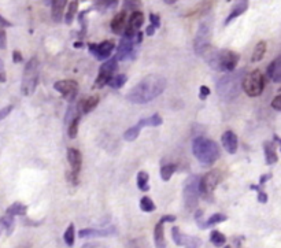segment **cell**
<instances>
[{"label":"cell","mask_w":281,"mask_h":248,"mask_svg":"<svg viewBox=\"0 0 281 248\" xmlns=\"http://www.w3.org/2000/svg\"><path fill=\"white\" fill-rule=\"evenodd\" d=\"M192 152L195 158L202 165H213L220 158V147L218 144L205 137H196L192 143Z\"/></svg>","instance_id":"4"},{"label":"cell","mask_w":281,"mask_h":248,"mask_svg":"<svg viewBox=\"0 0 281 248\" xmlns=\"http://www.w3.org/2000/svg\"><path fill=\"white\" fill-rule=\"evenodd\" d=\"M7 77H6V70H4V63L0 59V84L6 83Z\"/></svg>","instance_id":"46"},{"label":"cell","mask_w":281,"mask_h":248,"mask_svg":"<svg viewBox=\"0 0 281 248\" xmlns=\"http://www.w3.org/2000/svg\"><path fill=\"white\" fill-rule=\"evenodd\" d=\"M228 219V217L225 215V214H221V213H218V214H213L210 218L206 219V222H203L200 228L202 229H205V228H210V226H215L217 224H221V222H225Z\"/></svg>","instance_id":"28"},{"label":"cell","mask_w":281,"mask_h":248,"mask_svg":"<svg viewBox=\"0 0 281 248\" xmlns=\"http://www.w3.org/2000/svg\"><path fill=\"white\" fill-rule=\"evenodd\" d=\"M110 26L111 30H112L115 35H124L126 26H128V19H126L125 11H122V13L115 15V17L112 18V21H111Z\"/></svg>","instance_id":"19"},{"label":"cell","mask_w":281,"mask_h":248,"mask_svg":"<svg viewBox=\"0 0 281 248\" xmlns=\"http://www.w3.org/2000/svg\"><path fill=\"white\" fill-rule=\"evenodd\" d=\"M274 140H277V143L280 144V150H281V139H280V137H277V136H274Z\"/></svg>","instance_id":"55"},{"label":"cell","mask_w":281,"mask_h":248,"mask_svg":"<svg viewBox=\"0 0 281 248\" xmlns=\"http://www.w3.org/2000/svg\"><path fill=\"white\" fill-rule=\"evenodd\" d=\"M140 209L143 211H146V213H152V211H155L156 206L152 202V199H150L148 196H144V197H141L140 200Z\"/></svg>","instance_id":"38"},{"label":"cell","mask_w":281,"mask_h":248,"mask_svg":"<svg viewBox=\"0 0 281 248\" xmlns=\"http://www.w3.org/2000/svg\"><path fill=\"white\" fill-rule=\"evenodd\" d=\"M77 10H78V1H70L69 7H67V13L65 15V21H66L67 25H72L74 17L77 14Z\"/></svg>","instance_id":"34"},{"label":"cell","mask_w":281,"mask_h":248,"mask_svg":"<svg viewBox=\"0 0 281 248\" xmlns=\"http://www.w3.org/2000/svg\"><path fill=\"white\" fill-rule=\"evenodd\" d=\"M78 125H80V114L75 115V117L72 118L70 122H69L67 133H69V137H70V139H75V137H77V135H78Z\"/></svg>","instance_id":"31"},{"label":"cell","mask_w":281,"mask_h":248,"mask_svg":"<svg viewBox=\"0 0 281 248\" xmlns=\"http://www.w3.org/2000/svg\"><path fill=\"white\" fill-rule=\"evenodd\" d=\"M247 10H248V1H239V3H236V4L233 6V8H232L230 14L228 15L226 19H225V26L229 25L230 22H233V19L239 18L242 14H244Z\"/></svg>","instance_id":"22"},{"label":"cell","mask_w":281,"mask_h":248,"mask_svg":"<svg viewBox=\"0 0 281 248\" xmlns=\"http://www.w3.org/2000/svg\"><path fill=\"white\" fill-rule=\"evenodd\" d=\"M221 142L226 152H229V154H236L237 148H239V139H237V136L235 135L232 130H226V132L222 135Z\"/></svg>","instance_id":"18"},{"label":"cell","mask_w":281,"mask_h":248,"mask_svg":"<svg viewBox=\"0 0 281 248\" xmlns=\"http://www.w3.org/2000/svg\"><path fill=\"white\" fill-rule=\"evenodd\" d=\"M115 233V229L114 228H104V229H81L78 232V236L81 239H92V237H107L110 234Z\"/></svg>","instance_id":"17"},{"label":"cell","mask_w":281,"mask_h":248,"mask_svg":"<svg viewBox=\"0 0 281 248\" xmlns=\"http://www.w3.org/2000/svg\"><path fill=\"white\" fill-rule=\"evenodd\" d=\"M200 196V177L191 176L184 182V203L187 210H196L199 204Z\"/></svg>","instance_id":"7"},{"label":"cell","mask_w":281,"mask_h":248,"mask_svg":"<svg viewBox=\"0 0 281 248\" xmlns=\"http://www.w3.org/2000/svg\"><path fill=\"white\" fill-rule=\"evenodd\" d=\"M150 25H152L155 29H158L159 26H161V18H159V15L156 14H150Z\"/></svg>","instance_id":"42"},{"label":"cell","mask_w":281,"mask_h":248,"mask_svg":"<svg viewBox=\"0 0 281 248\" xmlns=\"http://www.w3.org/2000/svg\"><path fill=\"white\" fill-rule=\"evenodd\" d=\"M0 221L3 222V225H4V228H6L7 234L13 233V229H14V217H11V215L6 214L4 217H1Z\"/></svg>","instance_id":"39"},{"label":"cell","mask_w":281,"mask_h":248,"mask_svg":"<svg viewBox=\"0 0 281 248\" xmlns=\"http://www.w3.org/2000/svg\"><path fill=\"white\" fill-rule=\"evenodd\" d=\"M208 95H210V88H208V87H206V85H202V87H200L199 98L202 99V100H206Z\"/></svg>","instance_id":"43"},{"label":"cell","mask_w":281,"mask_h":248,"mask_svg":"<svg viewBox=\"0 0 281 248\" xmlns=\"http://www.w3.org/2000/svg\"><path fill=\"white\" fill-rule=\"evenodd\" d=\"M265 89V78L261 70H254L250 74L245 75L243 83V90L250 98H257Z\"/></svg>","instance_id":"9"},{"label":"cell","mask_w":281,"mask_h":248,"mask_svg":"<svg viewBox=\"0 0 281 248\" xmlns=\"http://www.w3.org/2000/svg\"><path fill=\"white\" fill-rule=\"evenodd\" d=\"M63 240L66 243L67 247H73L75 241V230H74V224H70L63 233Z\"/></svg>","instance_id":"33"},{"label":"cell","mask_w":281,"mask_h":248,"mask_svg":"<svg viewBox=\"0 0 281 248\" xmlns=\"http://www.w3.org/2000/svg\"><path fill=\"white\" fill-rule=\"evenodd\" d=\"M210 241H211V244L215 246V247H222V246L226 243V237H225V234L221 233L220 230H213V232L210 233Z\"/></svg>","instance_id":"32"},{"label":"cell","mask_w":281,"mask_h":248,"mask_svg":"<svg viewBox=\"0 0 281 248\" xmlns=\"http://www.w3.org/2000/svg\"><path fill=\"white\" fill-rule=\"evenodd\" d=\"M128 81V77L125 74H117V75H112L110 78V81L107 83L109 87H111L112 89H118V88H122L124 85Z\"/></svg>","instance_id":"30"},{"label":"cell","mask_w":281,"mask_h":248,"mask_svg":"<svg viewBox=\"0 0 281 248\" xmlns=\"http://www.w3.org/2000/svg\"><path fill=\"white\" fill-rule=\"evenodd\" d=\"M161 219H162L163 222H174V221H176V217H174V215H163Z\"/></svg>","instance_id":"50"},{"label":"cell","mask_w":281,"mask_h":248,"mask_svg":"<svg viewBox=\"0 0 281 248\" xmlns=\"http://www.w3.org/2000/svg\"><path fill=\"white\" fill-rule=\"evenodd\" d=\"M245 78V69L239 71H232L224 75L217 84V93L225 102H232L240 95L243 89V83Z\"/></svg>","instance_id":"2"},{"label":"cell","mask_w":281,"mask_h":248,"mask_svg":"<svg viewBox=\"0 0 281 248\" xmlns=\"http://www.w3.org/2000/svg\"><path fill=\"white\" fill-rule=\"evenodd\" d=\"M97 105H99V96H91V98H88L87 100H82L81 103L78 105V107H80V111H81L82 114H88L91 113Z\"/></svg>","instance_id":"25"},{"label":"cell","mask_w":281,"mask_h":248,"mask_svg":"<svg viewBox=\"0 0 281 248\" xmlns=\"http://www.w3.org/2000/svg\"><path fill=\"white\" fill-rule=\"evenodd\" d=\"M162 117L159 114H154L148 118H143V120L139 121V126L141 129L147 128V126H159V125H162Z\"/></svg>","instance_id":"26"},{"label":"cell","mask_w":281,"mask_h":248,"mask_svg":"<svg viewBox=\"0 0 281 248\" xmlns=\"http://www.w3.org/2000/svg\"><path fill=\"white\" fill-rule=\"evenodd\" d=\"M140 130L141 128L139 126V124H137V125H134V126H132V128H129L126 130L125 133H124V139H125L126 142H134V140L139 137V135H140Z\"/></svg>","instance_id":"37"},{"label":"cell","mask_w":281,"mask_h":248,"mask_svg":"<svg viewBox=\"0 0 281 248\" xmlns=\"http://www.w3.org/2000/svg\"><path fill=\"white\" fill-rule=\"evenodd\" d=\"M171 237L174 243L180 246V247L185 248H200L202 247V240L199 237H195V236H191V234H184L180 228L174 226L171 228Z\"/></svg>","instance_id":"13"},{"label":"cell","mask_w":281,"mask_h":248,"mask_svg":"<svg viewBox=\"0 0 281 248\" xmlns=\"http://www.w3.org/2000/svg\"><path fill=\"white\" fill-rule=\"evenodd\" d=\"M74 47H77V48H81L82 43H80V41H77V43H74Z\"/></svg>","instance_id":"53"},{"label":"cell","mask_w":281,"mask_h":248,"mask_svg":"<svg viewBox=\"0 0 281 248\" xmlns=\"http://www.w3.org/2000/svg\"><path fill=\"white\" fill-rule=\"evenodd\" d=\"M213 36V17L205 18L199 23L193 40V50L198 55H205L210 50V41Z\"/></svg>","instance_id":"5"},{"label":"cell","mask_w":281,"mask_h":248,"mask_svg":"<svg viewBox=\"0 0 281 248\" xmlns=\"http://www.w3.org/2000/svg\"><path fill=\"white\" fill-rule=\"evenodd\" d=\"M0 25H1V26H11V22H8L6 18H3V17L0 15Z\"/></svg>","instance_id":"52"},{"label":"cell","mask_w":281,"mask_h":248,"mask_svg":"<svg viewBox=\"0 0 281 248\" xmlns=\"http://www.w3.org/2000/svg\"><path fill=\"white\" fill-rule=\"evenodd\" d=\"M163 225H165V222L161 219L155 225V229H154V243H155L156 248H166V239H165Z\"/></svg>","instance_id":"24"},{"label":"cell","mask_w":281,"mask_h":248,"mask_svg":"<svg viewBox=\"0 0 281 248\" xmlns=\"http://www.w3.org/2000/svg\"><path fill=\"white\" fill-rule=\"evenodd\" d=\"M176 169H177V166L174 165V163L163 165L162 167H161V178H162L163 181H169L171 178V176L176 172Z\"/></svg>","instance_id":"35"},{"label":"cell","mask_w":281,"mask_h":248,"mask_svg":"<svg viewBox=\"0 0 281 248\" xmlns=\"http://www.w3.org/2000/svg\"><path fill=\"white\" fill-rule=\"evenodd\" d=\"M143 41V33L137 32L133 36L122 35V38L119 41L118 48H117V58L119 60L133 59L136 55V45L141 44Z\"/></svg>","instance_id":"8"},{"label":"cell","mask_w":281,"mask_h":248,"mask_svg":"<svg viewBox=\"0 0 281 248\" xmlns=\"http://www.w3.org/2000/svg\"><path fill=\"white\" fill-rule=\"evenodd\" d=\"M221 172L220 170H211L207 174H205L202 178H200V195L206 199H210L213 194H214L217 185L220 184L221 181Z\"/></svg>","instance_id":"10"},{"label":"cell","mask_w":281,"mask_h":248,"mask_svg":"<svg viewBox=\"0 0 281 248\" xmlns=\"http://www.w3.org/2000/svg\"><path fill=\"white\" fill-rule=\"evenodd\" d=\"M267 77L273 83L281 84V55L273 62H270V65L267 66Z\"/></svg>","instance_id":"20"},{"label":"cell","mask_w":281,"mask_h":248,"mask_svg":"<svg viewBox=\"0 0 281 248\" xmlns=\"http://www.w3.org/2000/svg\"><path fill=\"white\" fill-rule=\"evenodd\" d=\"M137 6H140L139 1H125V3H124V10H129V8L136 10L134 7H137Z\"/></svg>","instance_id":"47"},{"label":"cell","mask_w":281,"mask_h":248,"mask_svg":"<svg viewBox=\"0 0 281 248\" xmlns=\"http://www.w3.org/2000/svg\"><path fill=\"white\" fill-rule=\"evenodd\" d=\"M144 23V15L141 11H133L129 19H128V26H126L125 33L124 35H128V36H133L137 32H140V28Z\"/></svg>","instance_id":"16"},{"label":"cell","mask_w":281,"mask_h":248,"mask_svg":"<svg viewBox=\"0 0 281 248\" xmlns=\"http://www.w3.org/2000/svg\"><path fill=\"white\" fill-rule=\"evenodd\" d=\"M40 77V62L37 58H32L28 60L26 66L23 69L22 84H21V92L25 96H30L35 93L38 84Z\"/></svg>","instance_id":"6"},{"label":"cell","mask_w":281,"mask_h":248,"mask_svg":"<svg viewBox=\"0 0 281 248\" xmlns=\"http://www.w3.org/2000/svg\"><path fill=\"white\" fill-rule=\"evenodd\" d=\"M166 80L162 75L150 74L134 85L126 98L134 105H146L148 102L156 99L163 90L166 89Z\"/></svg>","instance_id":"1"},{"label":"cell","mask_w":281,"mask_h":248,"mask_svg":"<svg viewBox=\"0 0 281 248\" xmlns=\"http://www.w3.org/2000/svg\"><path fill=\"white\" fill-rule=\"evenodd\" d=\"M148 173L147 172H139L137 173V188L143 191V192H147L150 189V185H148Z\"/></svg>","instance_id":"36"},{"label":"cell","mask_w":281,"mask_h":248,"mask_svg":"<svg viewBox=\"0 0 281 248\" xmlns=\"http://www.w3.org/2000/svg\"><path fill=\"white\" fill-rule=\"evenodd\" d=\"M7 47V36L6 32L0 29V50H4Z\"/></svg>","instance_id":"44"},{"label":"cell","mask_w":281,"mask_h":248,"mask_svg":"<svg viewBox=\"0 0 281 248\" xmlns=\"http://www.w3.org/2000/svg\"><path fill=\"white\" fill-rule=\"evenodd\" d=\"M263 151H265V160L267 165H274L277 162V150H276V143L274 142H265L263 144Z\"/></svg>","instance_id":"23"},{"label":"cell","mask_w":281,"mask_h":248,"mask_svg":"<svg viewBox=\"0 0 281 248\" xmlns=\"http://www.w3.org/2000/svg\"><path fill=\"white\" fill-rule=\"evenodd\" d=\"M117 63H118L117 56L104 62L99 69V74H97L96 81L94 84V88H102L104 85H107V83L110 81V78L114 74V71L117 70Z\"/></svg>","instance_id":"12"},{"label":"cell","mask_w":281,"mask_h":248,"mask_svg":"<svg viewBox=\"0 0 281 248\" xmlns=\"http://www.w3.org/2000/svg\"><path fill=\"white\" fill-rule=\"evenodd\" d=\"M265 53H266V43L265 41H259L258 44L255 45V48H254V53H252L251 56V62H259V60L263 59V56H265Z\"/></svg>","instance_id":"29"},{"label":"cell","mask_w":281,"mask_h":248,"mask_svg":"<svg viewBox=\"0 0 281 248\" xmlns=\"http://www.w3.org/2000/svg\"><path fill=\"white\" fill-rule=\"evenodd\" d=\"M52 10H51V17L52 19L55 21V22H62V19H63V15H65V8L67 4V1L65 0H58V1H52L51 3Z\"/></svg>","instance_id":"21"},{"label":"cell","mask_w":281,"mask_h":248,"mask_svg":"<svg viewBox=\"0 0 281 248\" xmlns=\"http://www.w3.org/2000/svg\"><path fill=\"white\" fill-rule=\"evenodd\" d=\"M54 88L55 90H58L63 98L69 100V102H73L77 93H78V84L74 80H60L54 84Z\"/></svg>","instance_id":"15"},{"label":"cell","mask_w":281,"mask_h":248,"mask_svg":"<svg viewBox=\"0 0 281 248\" xmlns=\"http://www.w3.org/2000/svg\"><path fill=\"white\" fill-rule=\"evenodd\" d=\"M67 160L70 163V172L67 173V178L69 181L73 184V185H77L78 182V174L81 172V166H82V155L81 152L75 148H69L67 150Z\"/></svg>","instance_id":"11"},{"label":"cell","mask_w":281,"mask_h":248,"mask_svg":"<svg viewBox=\"0 0 281 248\" xmlns=\"http://www.w3.org/2000/svg\"><path fill=\"white\" fill-rule=\"evenodd\" d=\"M272 107H273L274 110H277V111H281V93L277 95V96L272 100Z\"/></svg>","instance_id":"45"},{"label":"cell","mask_w":281,"mask_h":248,"mask_svg":"<svg viewBox=\"0 0 281 248\" xmlns=\"http://www.w3.org/2000/svg\"><path fill=\"white\" fill-rule=\"evenodd\" d=\"M13 60H14V63L22 62V55H21L19 51H14V53H13Z\"/></svg>","instance_id":"48"},{"label":"cell","mask_w":281,"mask_h":248,"mask_svg":"<svg viewBox=\"0 0 281 248\" xmlns=\"http://www.w3.org/2000/svg\"><path fill=\"white\" fill-rule=\"evenodd\" d=\"M26 211H28V207L25 204L19 203V202H15L13 203L6 211V214L11 215V217H15V215H26Z\"/></svg>","instance_id":"27"},{"label":"cell","mask_w":281,"mask_h":248,"mask_svg":"<svg viewBox=\"0 0 281 248\" xmlns=\"http://www.w3.org/2000/svg\"><path fill=\"white\" fill-rule=\"evenodd\" d=\"M250 188L252 191H257L258 192V202L259 203H266L267 202V194L263 191V189L261 188L259 185H251Z\"/></svg>","instance_id":"40"},{"label":"cell","mask_w":281,"mask_h":248,"mask_svg":"<svg viewBox=\"0 0 281 248\" xmlns=\"http://www.w3.org/2000/svg\"><path fill=\"white\" fill-rule=\"evenodd\" d=\"M272 178V174H265V176H262L261 177V180H259V185H263L267 180H270Z\"/></svg>","instance_id":"49"},{"label":"cell","mask_w":281,"mask_h":248,"mask_svg":"<svg viewBox=\"0 0 281 248\" xmlns=\"http://www.w3.org/2000/svg\"><path fill=\"white\" fill-rule=\"evenodd\" d=\"M4 229H6V228H4V225H3V222L0 221V233H1V232H3Z\"/></svg>","instance_id":"54"},{"label":"cell","mask_w":281,"mask_h":248,"mask_svg":"<svg viewBox=\"0 0 281 248\" xmlns=\"http://www.w3.org/2000/svg\"><path fill=\"white\" fill-rule=\"evenodd\" d=\"M115 48L114 40H104L100 44H88L89 53H92L97 60H107Z\"/></svg>","instance_id":"14"},{"label":"cell","mask_w":281,"mask_h":248,"mask_svg":"<svg viewBox=\"0 0 281 248\" xmlns=\"http://www.w3.org/2000/svg\"><path fill=\"white\" fill-rule=\"evenodd\" d=\"M131 248H150V244L144 237H139V239H134L131 243Z\"/></svg>","instance_id":"41"},{"label":"cell","mask_w":281,"mask_h":248,"mask_svg":"<svg viewBox=\"0 0 281 248\" xmlns=\"http://www.w3.org/2000/svg\"><path fill=\"white\" fill-rule=\"evenodd\" d=\"M208 66L215 71H229L232 73L237 66L240 55L232 50H208L205 53Z\"/></svg>","instance_id":"3"},{"label":"cell","mask_w":281,"mask_h":248,"mask_svg":"<svg viewBox=\"0 0 281 248\" xmlns=\"http://www.w3.org/2000/svg\"><path fill=\"white\" fill-rule=\"evenodd\" d=\"M155 28L152 26V25H150L147 29H146V33H147V36H152L154 33H155Z\"/></svg>","instance_id":"51"}]
</instances>
